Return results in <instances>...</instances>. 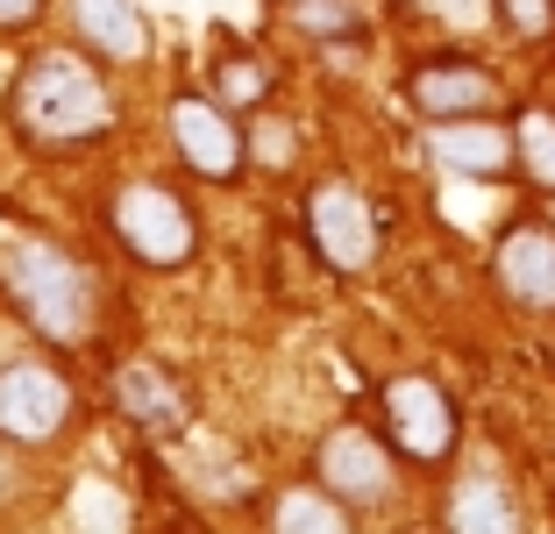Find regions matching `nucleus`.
Returning a JSON list of instances; mask_svg holds the SVG:
<instances>
[{
  "label": "nucleus",
  "instance_id": "obj_22",
  "mask_svg": "<svg viewBox=\"0 0 555 534\" xmlns=\"http://www.w3.org/2000/svg\"><path fill=\"white\" fill-rule=\"evenodd\" d=\"M43 15V0H0V29H29Z\"/></svg>",
  "mask_w": 555,
  "mask_h": 534
},
{
  "label": "nucleus",
  "instance_id": "obj_6",
  "mask_svg": "<svg viewBox=\"0 0 555 534\" xmlns=\"http://www.w3.org/2000/svg\"><path fill=\"white\" fill-rule=\"evenodd\" d=\"M171 143H179V164L193 178H214V186H235L249 171V136L214 93H179L171 100Z\"/></svg>",
  "mask_w": 555,
  "mask_h": 534
},
{
  "label": "nucleus",
  "instance_id": "obj_7",
  "mask_svg": "<svg viewBox=\"0 0 555 534\" xmlns=\"http://www.w3.org/2000/svg\"><path fill=\"white\" fill-rule=\"evenodd\" d=\"M313 485H327L349 513H377V506L399 492L392 478V449L371 435V428H335L313 449Z\"/></svg>",
  "mask_w": 555,
  "mask_h": 534
},
{
  "label": "nucleus",
  "instance_id": "obj_14",
  "mask_svg": "<svg viewBox=\"0 0 555 534\" xmlns=\"http://www.w3.org/2000/svg\"><path fill=\"white\" fill-rule=\"evenodd\" d=\"M263 520H271L278 534H343L349 527V506L335 499L327 485H293V492H278V506Z\"/></svg>",
  "mask_w": 555,
  "mask_h": 534
},
{
  "label": "nucleus",
  "instance_id": "obj_18",
  "mask_svg": "<svg viewBox=\"0 0 555 534\" xmlns=\"http://www.w3.org/2000/svg\"><path fill=\"white\" fill-rule=\"evenodd\" d=\"M491 15H499V29H506L513 43L555 36V0H491Z\"/></svg>",
  "mask_w": 555,
  "mask_h": 534
},
{
  "label": "nucleus",
  "instance_id": "obj_13",
  "mask_svg": "<svg viewBox=\"0 0 555 534\" xmlns=\"http://www.w3.org/2000/svg\"><path fill=\"white\" fill-rule=\"evenodd\" d=\"M115 406L129 414L135 428H171L185 414V392L164 364H121L115 371Z\"/></svg>",
  "mask_w": 555,
  "mask_h": 534
},
{
  "label": "nucleus",
  "instance_id": "obj_15",
  "mask_svg": "<svg viewBox=\"0 0 555 534\" xmlns=\"http://www.w3.org/2000/svg\"><path fill=\"white\" fill-rule=\"evenodd\" d=\"M207 93L221 100L229 114H257L263 100H271V65H263L257 50H221V58H214Z\"/></svg>",
  "mask_w": 555,
  "mask_h": 534
},
{
  "label": "nucleus",
  "instance_id": "obj_1",
  "mask_svg": "<svg viewBox=\"0 0 555 534\" xmlns=\"http://www.w3.org/2000/svg\"><path fill=\"white\" fill-rule=\"evenodd\" d=\"M115 93L100 79L93 58L79 50H36L8 86V122L29 150H79L115 129Z\"/></svg>",
  "mask_w": 555,
  "mask_h": 534
},
{
  "label": "nucleus",
  "instance_id": "obj_21",
  "mask_svg": "<svg viewBox=\"0 0 555 534\" xmlns=\"http://www.w3.org/2000/svg\"><path fill=\"white\" fill-rule=\"evenodd\" d=\"M435 22H456V29H477V22L491 15V0H421Z\"/></svg>",
  "mask_w": 555,
  "mask_h": 534
},
{
  "label": "nucleus",
  "instance_id": "obj_8",
  "mask_svg": "<svg viewBox=\"0 0 555 534\" xmlns=\"http://www.w3.org/2000/svg\"><path fill=\"white\" fill-rule=\"evenodd\" d=\"M72 421V385L50 364H8L0 371V442L15 449H43Z\"/></svg>",
  "mask_w": 555,
  "mask_h": 534
},
{
  "label": "nucleus",
  "instance_id": "obj_11",
  "mask_svg": "<svg viewBox=\"0 0 555 534\" xmlns=\"http://www.w3.org/2000/svg\"><path fill=\"white\" fill-rule=\"evenodd\" d=\"M427 150H435L441 171H463V178H499L520 164V150H513V136L491 122V114H463V122H427Z\"/></svg>",
  "mask_w": 555,
  "mask_h": 534
},
{
  "label": "nucleus",
  "instance_id": "obj_17",
  "mask_svg": "<svg viewBox=\"0 0 555 534\" xmlns=\"http://www.w3.org/2000/svg\"><path fill=\"white\" fill-rule=\"evenodd\" d=\"M513 150H520V171L555 193V114L548 107H527L520 122H513Z\"/></svg>",
  "mask_w": 555,
  "mask_h": 534
},
{
  "label": "nucleus",
  "instance_id": "obj_3",
  "mask_svg": "<svg viewBox=\"0 0 555 534\" xmlns=\"http://www.w3.org/2000/svg\"><path fill=\"white\" fill-rule=\"evenodd\" d=\"M107 228H115V243L129 250L135 264L150 271H185L199 257V221L185 207V193H171L164 178H135L107 200Z\"/></svg>",
  "mask_w": 555,
  "mask_h": 534
},
{
  "label": "nucleus",
  "instance_id": "obj_19",
  "mask_svg": "<svg viewBox=\"0 0 555 534\" xmlns=\"http://www.w3.org/2000/svg\"><path fill=\"white\" fill-rule=\"evenodd\" d=\"M293 22L307 36H357V8L349 0H293Z\"/></svg>",
  "mask_w": 555,
  "mask_h": 534
},
{
  "label": "nucleus",
  "instance_id": "obj_12",
  "mask_svg": "<svg viewBox=\"0 0 555 534\" xmlns=\"http://www.w3.org/2000/svg\"><path fill=\"white\" fill-rule=\"evenodd\" d=\"M72 29L100 65H143L150 58V22L135 0H72Z\"/></svg>",
  "mask_w": 555,
  "mask_h": 534
},
{
  "label": "nucleus",
  "instance_id": "obj_2",
  "mask_svg": "<svg viewBox=\"0 0 555 534\" xmlns=\"http://www.w3.org/2000/svg\"><path fill=\"white\" fill-rule=\"evenodd\" d=\"M0 292L29 321V335L57 342V349H79L93 335V314H100L93 278H86V264L72 250L43 243V236H15L0 250Z\"/></svg>",
  "mask_w": 555,
  "mask_h": 534
},
{
  "label": "nucleus",
  "instance_id": "obj_9",
  "mask_svg": "<svg viewBox=\"0 0 555 534\" xmlns=\"http://www.w3.org/2000/svg\"><path fill=\"white\" fill-rule=\"evenodd\" d=\"M491 278L513 307L555 314V221H513L491 250Z\"/></svg>",
  "mask_w": 555,
  "mask_h": 534
},
{
  "label": "nucleus",
  "instance_id": "obj_20",
  "mask_svg": "<svg viewBox=\"0 0 555 534\" xmlns=\"http://www.w3.org/2000/svg\"><path fill=\"white\" fill-rule=\"evenodd\" d=\"M293 157H299L293 122H257V136H249V164H271V171H285Z\"/></svg>",
  "mask_w": 555,
  "mask_h": 534
},
{
  "label": "nucleus",
  "instance_id": "obj_23",
  "mask_svg": "<svg viewBox=\"0 0 555 534\" xmlns=\"http://www.w3.org/2000/svg\"><path fill=\"white\" fill-rule=\"evenodd\" d=\"M0 499H15V456H0Z\"/></svg>",
  "mask_w": 555,
  "mask_h": 534
},
{
  "label": "nucleus",
  "instance_id": "obj_24",
  "mask_svg": "<svg viewBox=\"0 0 555 534\" xmlns=\"http://www.w3.org/2000/svg\"><path fill=\"white\" fill-rule=\"evenodd\" d=\"M285 8H293V0H285Z\"/></svg>",
  "mask_w": 555,
  "mask_h": 534
},
{
  "label": "nucleus",
  "instance_id": "obj_4",
  "mask_svg": "<svg viewBox=\"0 0 555 534\" xmlns=\"http://www.w3.org/2000/svg\"><path fill=\"white\" fill-rule=\"evenodd\" d=\"M307 243L335 278H363L377 264V207L349 186V178H321L307 193Z\"/></svg>",
  "mask_w": 555,
  "mask_h": 534
},
{
  "label": "nucleus",
  "instance_id": "obj_5",
  "mask_svg": "<svg viewBox=\"0 0 555 534\" xmlns=\"http://www.w3.org/2000/svg\"><path fill=\"white\" fill-rule=\"evenodd\" d=\"M377 406H385V435H392V449L406 456V463H449L463 442V421H456V399L435 385V378H392V385L377 392Z\"/></svg>",
  "mask_w": 555,
  "mask_h": 534
},
{
  "label": "nucleus",
  "instance_id": "obj_10",
  "mask_svg": "<svg viewBox=\"0 0 555 534\" xmlns=\"http://www.w3.org/2000/svg\"><path fill=\"white\" fill-rule=\"evenodd\" d=\"M406 100L421 122H463V114H491L499 107V79L477 58H435L406 79Z\"/></svg>",
  "mask_w": 555,
  "mask_h": 534
},
{
  "label": "nucleus",
  "instance_id": "obj_16",
  "mask_svg": "<svg viewBox=\"0 0 555 534\" xmlns=\"http://www.w3.org/2000/svg\"><path fill=\"white\" fill-rule=\"evenodd\" d=\"M513 520H520V513H513V499L491 485V478H470V485L449 499V527H456V534H506Z\"/></svg>",
  "mask_w": 555,
  "mask_h": 534
}]
</instances>
